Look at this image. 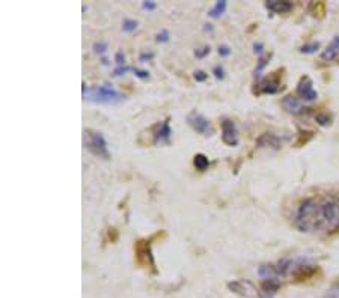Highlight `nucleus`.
<instances>
[{
    "mask_svg": "<svg viewBox=\"0 0 339 298\" xmlns=\"http://www.w3.org/2000/svg\"><path fill=\"white\" fill-rule=\"evenodd\" d=\"M293 223L300 232H339V190L301 199L293 214Z\"/></svg>",
    "mask_w": 339,
    "mask_h": 298,
    "instance_id": "nucleus-1",
    "label": "nucleus"
},
{
    "mask_svg": "<svg viewBox=\"0 0 339 298\" xmlns=\"http://www.w3.org/2000/svg\"><path fill=\"white\" fill-rule=\"evenodd\" d=\"M193 164H195V167H196L199 172H204V170L208 169L210 160H208V157L204 155V154H196V155L193 157Z\"/></svg>",
    "mask_w": 339,
    "mask_h": 298,
    "instance_id": "nucleus-17",
    "label": "nucleus"
},
{
    "mask_svg": "<svg viewBox=\"0 0 339 298\" xmlns=\"http://www.w3.org/2000/svg\"><path fill=\"white\" fill-rule=\"evenodd\" d=\"M156 39H157V42H168V41H169V32H168V31L159 32L157 37H156Z\"/></svg>",
    "mask_w": 339,
    "mask_h": 298,
    "instance_id": "nucleus-29",
    "label": "nucleus"
},
{
    "mask_svg": "<svg viewBox=\"0 0 339 298\" xmlns=\"http://www.w3.org/2000/svg\"><path fill=\"white\" fill-rule=\"evenodd\" d=\"M156 238V235L146 238V240H139L134 244V258L136 262L140 268L145 270H151L152 273H157L156 262H154V255H152V240Z\"/></svg>",
    "mask_w": 339,
    "mask_h": 298,
    "instance_id": "nucleus-3",
    "label": "nucleus"
},
{
    "mask_svg": "<svg viewBox=\"0 0 339 298\" xmlns=\"http://www.w3.org/2000/svg\"><path fill=\"white\" fill-rule=\"evenodd\" d=\"M210 51H211L210 45H205V47H202V48H198V50H195V56H196L198 59H202V57L208 56V54H210Z\"/></svg>",
    "mask_w": 339,
    "mask_h": 298,
    "instance_id": "nucleus-25",
    "label": "nucleus"
},
{
    "mask_svg": "<svg viewBox=\"0 0 339 298\" xmlns=\"http://www.w3.org/2000/svg\"><path fill=\"white\" fill-rule=\"evenodd\" d=\"M228 288L241 297L246 298H261V291L249 280H234L228 283Z\"/></svg>",
    "mask_w": 339,
    "mask_h": 298,
    "instance_id": "nucleus-7",
    "label": "nucleus"
},
{
    "mask_svg": "<svg viewBox=\"0 0 339 298\" xmlns=\"http://www.w3.org/2000/svg\"><path fill=\"white\" fill-rule=\"evenodd\" d=\"M103 65H109V61H107L106 57H103Z\"/></svg>",
    "mask_w": 339,
    "mask_h": 298,
    "instance_id": "nucleus-36",
    "label": "nucleus"
},
{
    "mask_svg": "<svg viewBox=\"0 0 339 298\" xmlns=\"http://www.w3.org/2000/svg\"><path fill=\"white\" fill-rule=\"evenodd\" d=\"M226 6H228V2H226V0H219V2H215L214 6L208 11V15H210L211 18H220V17L225 14Z\"/></svg>",
    "mask_w": 339,
    "mask_h": 298,
    "instance_id": "nucleus-15",
    "label": "nucleus"
},
{
    "mask_svg": "<svg viewBox=\"0 0 339 298\" xmlns=\"http://www.w3.org/2000/svg\"><path fill=\"white\" fill-rule=\"evenodd\" d=\"M85 146L90 154H94L98 158H103V160L110 158L107 142H106L103 133H100L97 130H85Z\"/></svg>",
    "mask_w": 339,
    "mask_h": 298,
    "instance_id": "nucleus-4",
    "label": "nucleus"
},
{
    "mask_svg": "<svg viewBox=\"0 0 339 298\" xmlns=\"http://www.w3.org/2000/svg\"><path fill=\"white\" fill-rule=\"evenodd\" d=\"M142 8L146 9V11H154V9L157 8V3L156 2H143L142 3Z\"/></svg>",
    "mask_w": 339,
    "mask_h": 298,
    "instance_id": "nucleus-32",
    "label": "nucleus"
},
{
    "mask_svg": "<svg viewBox=\"0 0 339 298\" xmlns=\"http://www.w3.org/2000/svg\"><path fill=\"white\" fill-rule=\"evenodd\" d=\"M204 29H205L207 32H212V24H205V27H204Z\"/></svg>",
    "mask_w": 339,
    "mask_h": 298,
    "instance_id": "nucleus-35",
    "label": "nucleus"
},
{
    "mask_svg": "<svg viewBox=\"0 0 339 298\" xmlns=\"http://www.w3.org/2000/svg\"><path fill=\"white\" fill-rule=\"evenodd\" d=\"M115 62H116L118 67H126V54L122 51H118L115 54Z\"/></svg>",
    "mask_w": 339,
    "mask_h": 298,
    "instance_id": "nucleus-26",
    "label": "nucleus"
},
{
    "mask_svg": "<svg viewBox=\"0 0 339 298\" xmlns=\"http://www.w3.org/2000/svg\"><path fill=\"white\" fill-rule=\"evenodd\" d=\"M212 74H214V77L217 78V80H223L225 78V70H223V67L222 65H215L212 68Z\"/></svg>",
    "mask_w": 339,
    "mask_h": 298,
    "instance_id": "nucleus-24",
    "label": "nucleus"
},
{
    "mask_svg": "<svg viewBox=\"0 0 339 298\" xmlns=\"http://www.w3.org/2000/svg\"><path fill=\"white\" fill-rule=\"evenodd\" d=\"M139 23L136 20H131V18H126L124 23H122V29H124L126 32H134L137 29Z\"/></svg>",
    "mask_w": 339,
    "mask_h": 298,
    "instance_id": "nucleus-21",
    "label": "nucleus"
},
{
    "mask_svg": "<svg viewBox=\"0 0 339 298\" xmlns=\"http://www.w3.org/2000/svg\"><path fill=\"white\" fill-rule=\"evenodd\" d=\"M258 148H273V149H279L282 146V140L277 137L276 134L271 133H265L262 136L258 137L256 140Z\"/></svg>",
    "mask_w": 339,
    "mask_h": 298,
    "instance_id": "nucleus-12",
    "label": "nucleus"
},
{
    "mask_svg": "<svg viewBox=\"0 0 339 298\" xmlns=\"http://www.w3.org/2000/svg\"><path fill=\"white\" fill-rule=\"evenodd\" d=\"M315 121L321 125V127H327L332 124V116L327 112H320L315 114Z\"/></svg>",
    "mask_w": 339,
    "mask_h": 298,
    "instance_id": "nucleus-19",
    "label": "nucleus"
},
{
    "mask_svg": "<svg viewBox=\"0 0 339 298\" xmlns=\"http://www.w3.org/2000/svg\"><path fill=\"white\" fill-rule=\"evenodd\" d=\"M187 122L196 133H199V134H202L205 137H211L214 134V128H212L211 122L204 114H201L196 110H192L187 114Z\"/></svg>",
    "mask_w": 339,
    "mask_h": 298,
    "instance_id": "nucleus-5",
    "label": "nucleus"
},
{
    "mask_svg": "<svg viewBox=\"0 0 339 298\" xmlns=\"http://www.w3.org/2000/svg\"><path fill=\"white\" fill-rule=\"evenodd\" d=\"M262 50H264V45H262L261 42H255V44H254V51L258 53L259 56H262Z\"/></svg>",
    "mask_w": 339,
    "mask_h": 298,
    "instance_id": "nucleus-34",
    "label": "nucleus"
},
{
    "mask_svg": "<svg viewBox=\"0 0 339 298\" xmlns=\"http://www.w3.org/2000/svg\"><path fill=\"white\" fill-rule=\"evenodd\" d=\"M83 97L89 101H94L98 104H118L126 98V95L115 91L110 83H104L103 86L89 87L83 94Z\"/></svg>",
    "mask_w": 339,
    "mask_h": 298,
    "instance_id": "nucleus-2",
    "label": "nucleus"
},
{
    "mask_svg": "<svg viewBox=\"0 0 339 298\" xmlns=\"http://www.w3.org/2000/svg\"><path fill=\"white\" fill-rule=\"evenodd\" d=\"M256 87L254 89V94L256 95H262V94H268V95H273V94H277L281 91V89L284 87L281 84V75H279V71L274 73L273 75L267 77V78H262L258 84H255Z\"/></svg>",
    "mask_w": 339,
    "mask_h": 298,
    "instance_id": "nucleus-6",
    "label": "nucleus"
},
{
    "mask_svg": "<svg viewBox=\"0 0 339 298\" xmlns=\"http://www.w3.org/2000/svg\"><path fill=\"white\" fill-rule=\"evenodd\" d=\"M338 39H339V37H338Z\"/></svg>",
    "mask_w": 339,
    "mask_h": 298,
    "instance_id": "nucleus-37",
    "label": "nucleus"
},
{
    "mask_svg": "<svg viewBox=\"0 0 339 298\" xmlns=\"http://www.w3.org/2000/svg\"><path fill=\"white\" fill-rule=\"evenodd\" d=\"M193 77H195L196 81H205V80L208 78V74H207L205 71H201V70H199V71H196V73L193 74Z\"/></svg>",
    "mask_w": 339,
    "mask_h": 298,
    "instance_id": "nucleus-31",
    "label": "nucleus"
},
{
    "mask_svg": "<svg viewBox=\"0 0 339 298\" xmlns=\"http://www.w3.org/2000/svg\"><path fill=\"white\" fill-rule=\"evenodd\" d=\"M222 142L228 146L238 145V133H237V127L232 119H225L222 122Z\"/></svg>",
    "mask_w": 339,
    "mask_h": 298,
    "instance_id": "nucleus-10",
    "label": "nucleus"
},
{
    "mask_svg": "<svg viewBox=\"0 0 339 298\" xmlns=\"http://www.w3.org/2000/svg\"><path fill=\"white\" fill-rule=\"evenodd\" d=\"M297 95L303 101H315L318 98V92L314 89V83L311 77L303 75L297 84Z\"/></svg>",
    "mask_w": 339,
    "mask_h": 298,
    "instance_id": "nucleus-8",
    "label": "nucleus"
},
{
    "mask_svg": "<svg viewBox=\"0 0 339 298\" xmlns=\"http://www.w3.org/2000/svg\"><path fill=\"white\" fill-rule=\"evenodd\" d=\"M170 136H172V130H170V125H169V119H166V121L163 122H159L152 127V143L157 145V143H169L170 140Z\"/></svg>",
    "mask_w": 339,
    "mask_h": 298,
    "instance_id": "nucleus-9",
    "label": "nucleus"
},
{
    "mask_svg": "<svg viewBox=\"0 0 339 298\" xmlns=\"http://www.w3.org/2000/svg\"><path fill=\"white\" fill-rule=\"evenodd\" d=\"M139 59H140V62H149L154 59V53L152 51H142Z\"/></svg>",
    "mask_w": 339,
    "mask_h": 298,
    "instance_id": "nucleus-28",
    "label": "nucleus"
},
{
    "mask_svg": "<svg viewBox=\"0 0 339 298\" xmlns=\"http://www.w3.org/2000/svg\"><path fill=\"white\" fill-rule=\"evenodd\" d=\"M265 8L273 14H288L294 5L291 2H279V0H268L265 3Z\"/></svg>",
    "mask_w": 339,
    "mask_h": 298,
    "instance_id": "nucleus-13",
    "label": "nucleus"
},
{
    "mask_svg": "<svg viewBox=\"0 0 339 298\" xmlns=\"http://www.w3.org/2000/svg\"><path fill=\"white\" fill-rule=\"evenodd\" d=\"M268 61H270V54H262V56H259L258 64H256V68H255V71H254L255 78H258V77L261 75V73L264 71V68L268 65Z\"/></svg>",
    "mask_w": 339,
    "mask_h": 298,
    "instance_id": "nucleus-18",
    "label": "nucleus"
},
{
    "mask_svg": "<svg viewBox=\"0 0 339 298\" xmlns=\"http://www.w3.org/2000/svg\"><path fill=\"white\" fill-rule=\"evenodd\" d=\"M282 107L288 112V113H293V114H300V113H304L306 110L309 109H304L300 103V100L294 95H287L282 98Z\"/></svg>",
    "mask_w": 339,
    "mask_h": 298,
    "instance_id": "nucleus-11",
    "label": "nucleus"
},
{
    "mask_svg": "<svg viewBox=\"0 0 339 298\" xmlns=\"http://www.w3.org/2000/svg\"><path fill=\"white\" fill-rule=\"evenodd\" d=\"M92 48H94V51L97 54H104L107 51V44L104 41H98V42H95L94 45H92Z\"/></svg>",
    "mask_w": 339,
    "mask_h": 298,
    "instance_id": "nucleus-23",
    "label": "nucleus"
},
{
    "mask_svg": "<svg viewBox=\"0 0 339 298\" xmlns=\"http://www.w3.org/2000/svg\"><path fill=\"white\" fill-rule=\"evenodd\" d=\"M131 71H133V73H134V75H136V77H139V78H148V77H149V73H148V71H145V70L133 68Z\"/></svg>",
    "mask_w": 339,
    "mask_h": 298,
    "instance_id": "nucleus-30",
    "label": "nucleus"
},
{
    "mask_svg": "<svg viewBox=\"0 0 339 298\" xmlns=\"http://www.w3.org/2000/svg\"><path fill=\"white\" fill-rule=\"evenodd\" d=\"M262 292L265 294H274L281 289V280L279 279H268V280H264L262 282V286H261Z\"/></svg>",
    "mask_w": 339,
    "mask_h": 298,
    "instance_id": "nucleus-16",
    "label": "nucleus"
},
{
    "mask_svg": "<svg viewBox=\"0 0 339 298\" xmlns=\"http://www.w3.org/2000/svg\"><path fill=\"white\" fill-rule=\"evenodd\" d=\"M338 56H339V39L336 37L333 39V42L321 53V59H323V61H326V62H332V61H335Z\"/></svg>",
    "mask_w": 339,
    "mask_h": 298,
    "instance_id": "nucleus-14",
    "label": "nucleus"
},
{
    "mask_svg": "<svg viewBox=\"0 0 339 298\" xmlns=\"http://www.w3.org/2000/svg\"><path fill=\"white\" fill-rule=\"evenodd\" d=\"M320 48V42H309V44H304L300 47V51L304 53V54H311V53H315L317 50Z\"/></svg>",
    "mask_w": 339,
    "mask_h": 298,
    "instance_id": "nucleus-20",
    "label": "nucleus"
},
{
    "mask_svg": "<svg viewBox=\"0 0 339 298\" xmlns=\"http://www.w3.org/2000/svg\"><path fill=\"white\" fill-rule=\"evenodd\" d=\"M219 54L220 56H229L231 54V48L228 45H220L219 47Z\"/></svg>",
    "mask_w": 339,
    "mask_h": 298,
    "instance_id": "nucleus-33",
    "label": "nucleus"
},
{
    "mask_svg": "<svg viewBox=\"0 0 339 298\" xmlns=\"http://www.w3.org/2000/svg\"><path fill=\"white\" fill-rule=\"evenodd\" d=\"M324 298H339V282L336 285H333L330 289H327V292L324 294Z\"/></svg>",
    "mask_w": 339,
    "mask_h": 298,
    "instance_id": "nucleus-22",
    "label": "nucleus"
},
{
    "mask_svg": "<svg viewBox=\"0 0 339 298\" xmlns=\"http://www.w3.org/2000/svg\"><path fill=\"white\" fill-rule=\"evenodd\" d=\"M133 68L131 67H118L115 71H113V77H119V75H124V74H127L128 71H131Z\"/></svg>",
    "mask_w": 339,
    "mask_h": 298,
    "instance_id": "nucleus-27",
    "label": "nucleus"
}]
</instances>
